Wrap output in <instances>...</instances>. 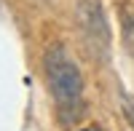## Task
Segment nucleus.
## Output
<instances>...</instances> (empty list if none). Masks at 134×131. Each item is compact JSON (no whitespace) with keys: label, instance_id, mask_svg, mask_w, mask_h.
Returning a JSON list of instances; mask_svg holds the SVG:
<instances>
[{"label":"nucleus","instance_id":"obj_1","mask_svg":"<svg viewBox=\"0 0 134 131\" xmlns=\"http://www.w3.org/2000/svg\"><path fill=\"white\" fill-rule=\"evenodd\" d=\"M43 75H46V86L54 104H57V118L59 123L72 128L81 123V118L86 112V83L83 72L75 64L62 43H54L43 53Z\"/></svg>","mask_w":134,"mask_h":131},{"label":"nucleus","instance_id":"obj_2","mask_svg":"<svg viewBox=\"0 0 134 131\" xmlns=\"http://www.w3.org/2000/svg\"><path fill=\"white\" fill-rule=\"evenodd\" d=\"M78 27H81L83 38L91 43V46L107 51L110 46V27L105 19V11L99 0H78Z\"/></svg>","mask_w":134,"mask_h":131},{"label":"nucleus","instance_id":"obj_3","mask_svg":"<svg viewBox=\"0 0 134 131\" xmlns=\"http://www.w3.org/2000/svg\"><path fill=\"white\" fill-rule=\"evenodd\" d=\"M118 21H121V40H124V48L134 59V3H124L118 8Z\"/></svg>","mask_w":134,"mask_h":131},{"label":"nucleus","instance_id":"obj_4","mask_svg":"<svg viewBox=\"0 0 134 131\" xmlns=\"http://www.w3.org/2000/svg\"><path fill=\"white\" fill-rule=\"evenodd\" d=\"M118 99H121V110H124L126 123H129V128L134 131V94H129V91H121V94H118Z\"/></svg>","mask_w":134,"mask_h":131},{"label":"nucleus","instance_id":"obj_5","mask_svg":"<svg viewBox=\"0 0 134 131\" xmlns=\"http://www.w3.org/2000/svg\"><path fill=\"white\" fill-rule=\"evenodd\" d=\"M78 131H105L99 123H88V126H83V128H78Z\"/></svg>","mask_w":134,"mask_h":131}]
</instances>
